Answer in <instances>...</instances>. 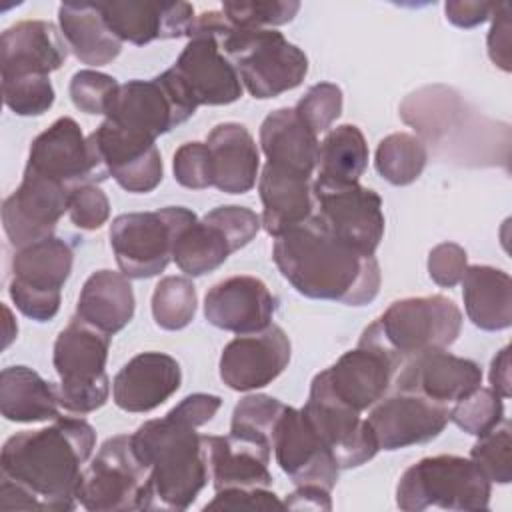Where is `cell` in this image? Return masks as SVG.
Segmentation results:
<instances>
[{
	"instance_id": "74e56055",
	"label": "cell",
	"mask_w": 512,
	"mask_h": 512,
	"mask_svg": "<svg viewBox=\"0 0 512 512\" xmlns=\"http://www.w3.org/2000/svg\"><path fill=\"white\" fill-rule=\"evenodd\" d=\"M196 288L186 276H164L152 294L154 322L164 330L186 328L196 314Z\"/></svg>"
},
{
	"instance_id": "603a6c76",
	"label": "cell",
	"mask_w": 512,
	"mask_h": 512,
	"mask_svg": "<svg viewBox=\"0 0 512 512\" xmlns=\"http://www.w3.org/2000/svg\"><path fill=\"white\" fill-rule=\"evenodd\" d=\"M98 10L112 34L134 46L186 36L194 20V8L188 2L112 0L98 2Z\"/></svg>"
},
{
	"instance_id": "8fae6325",
	"label": "cell",
	"mask_w": 512,
	"mask_h": 512,
	"mask_svg": "<svg viewBox=\"0 0 512 512\" xmlns=\"http://www.w3.org/2000/svg\"><path fill=\"white\" fill-rule=\"evenodd\" d=\"M196 108L168 68L152 80H128L120 84L106 112V120L156 140L160 134L186 122Z\"/></svg>"
},
{
	"instance_id": "db71d44e",
	"label": "cell",
	"mask_w": 512,
	"mask_h": 512,
	"mask_svg": "<svg viewBox=\"0 0 512 512\" xmlns=\"http://www.w3.org/2000/svg\"><path fill=\"white\" fill-rule=\"evenodd\" d=\"M498 4L478 0H450L444 4L446 18L458 28H474L492 18Z\"/></svg>"
},
{
	"instance_id": "ee69618b",
	"label": "cell",
	"mask_w": 512,
	"mask_h": 512,
	"mask_svg": "<svg viewBox=\"0 0 512 512\" xmlns=\"http://www.w3.org/2000/svg\"><path fill=\"white\" fill-rule=\"evenodd\" d=\"M294 112L318 136L326 132L342 112V90L332 82H320L308 88L298 100Z\"/></svg>"
},
{
	"instance_id": "e575fe53",
	"label": "cell",
	"mask_w": 512,
	"mask_h": 512,
	"mask_svg": "<svg viewBox=\"0 0 512 512\" xmlns=\"http://www.w3.org/2000/svg\"><path fill=\"white\" fill-rule=\"evenodd\" d=\"M236 252L228 236L206 218H192L176 236L172 260L186 276H202L222 266Z\"/></svg>"
},
{
	"instance_id": "44dd1931",
	"label": "cell",
	"mask_w": 512,
	"mask_h": 512,
	"mask_svg": "<svg viewBox=\"0 0 512 512\" xmlns=\"http://www.w3.org/2000/svg\"><path fill=\"white\" fill-rule=\"evenodd\" d=\"M170 72L196 106H224L242 96L240 76L212 36L190 38Z\"/></svg>"
},
{
	"instance_id": "4fadbf2b",
	"label": "cell",
	"mask_w": 512,
	"mask_h": 512,
	"mask_svg": "<svg viewBox=\"0 0 512 512\" xmlns=\"http://www.w3.org/2000/svg\"><path fill=\"white\" fill-rule=\"evenodd\" d=\"M300 410L340 470L362 466L376 456L378 444L368 420L336 400L316 376Z\"/></svg>"
},
{
	"instance_id": "52a82bcc",
	"label": "cell",
	"mask_w": 512,
	"mask_h": 512,
	"mask_svg": "<svg viewBox=\"0 0 512 512\" xmlns=\"http://www.w3.org/2000/svg\"><path fill=\"white\" fill-rule=\"evenodd\" d=\"M110 334L74 316L54 342L52 362L60 376L58 396L64 410L88 414L106 404L110 380L106 360Z\"/></svg>"
},
{
	"instance_id": "ffe728a7",
	"label": "cell",
	"mask_w": 512,
	"mask_h": 512,
	"mask_svg": "<svg viewBox=\"0 0 512 512\" xmlns=\"http://www.w3.org/2000/svg\"><path fill=\"white\" fill-rule=\"evenodd\" d=\"M398 364L380 348L362 344L344 352L330 368L316 374L326 390L356 412L372 408L390 390Z\"/></svg>"
},
{
	"instance_id": "30bf717a",
	"label": "cell",
	"mask_w": 512,
	"mask_h": 512,
	"mask_svg": "<svg viewBox=\"0 0 512 512\" xmlns=\"http://www.w3.org/2000/svg\"><path fill=\"white\" fill-rule=\"evenodd\" d=\"M74 252L58 236H48L12 256L8 286L14 306L36 322L52 320L60 310V290L72 272Z\"/></svg>"
},
{
	"instance_id": "4dcf8cb0",
	"label": "cell",
	"mask_w": 512,
	"mask_h": 512,
	"mask_svg": "<svg viewBox=\"0 0 512 512\" xmlns=\"http://www.w3.org/2000/svg\"><path fill=\"white\" fill-rule=\"evenodd\" d=\"M134 306L132 284L122 272L96 270L80 290L76 316L112 336L132 320Z\"/></svg>"
},
{
	"instance_id": "ac0fdd59",
	"label": "cell",
	"mask_w": 512,
	"mask_h": 512,
	"mask_svg": "<svg viewBox=\"0 0 512 512\" xmlns=\"http://www.w3.org/2000/svg\"><path fill=\"white\" fill-rule=\"evenodd\" d=\"M272 450L278 466L296 486H320L326 490L336 486L340 468L302 410L284 408L274 428Z\"/></svg>"
},
{
	"instance_id": "ba28073f",
	"label": "cell",
	"mask_w": 512,
	"mask_h": 512,
	"mask_svg": "<svg viewBox=\"0 0 512 512\" xmlns=\"http://www.w3.org/2000/svg\"><path fill=\"white\" fill-rule=\"evenodd\" d=\"M196 214L184 206L120 214L110 224V246L126 278H152L170 264L174 242Z\"/></svg>"
},
{
	"instance_id": "7dc6e473",
	"label": "cell",
	"mask_w": 512,
	"mask_h": 512,
	"mask_svg": "<svg viewBox=\"0 0 512 512\" xmlns=\"http://www.w3.org/2000/svg\"><path fill=\"white\" fill-rule=\"evenodd\" d=\"M68 214L76 228L98 230L110 216L108 196L96 184H82L70 194Z\"/></svg>"
},
{
	"instance_id": "484cf974",
	"label": "cell",
	"mask_w": 512,
	"mask_h": 512,
	"mask_svg": "<svg viewBox=\"0 0 512 512\" xmlns=\"http://www.w3.org/2000/svg\"><path fill=\"white\" fill-rule=\"evenodd\" d=\"M182 382L176 358L164 352H142L128 360L112 382V396L126 412H150L164 404Z\"/></svg>"
},
{
	"instance_id": "681fc988",
	"label": "cell",
	"mask_w": 512,
	"mask_h": 512,
	"mask_svg": "<svg viewBox=\"0 0 512 512\" xmlns=\"http://www.w3.org/2000/svg\"><path fill=\"white\" fill-rule=\"evenodd\" d=\"M204 510H284V502L270 488L218 490Z\"/></svg>"
},
{
	"instance_id": "d590c367",
	"label": "cell",
	"mask_w": 512,
	"mask_h": 512,
	"mask_svg": "<svg viewBox=\"0 0 512 512\" xmlns=\"http://www.w3.org/2000/svg\"><path fill=\"white\" fill-rule=\"evenodd\" d=\"M368 166V144L362 130L354 124L332 128L320 144L318 182L354 184Z\"/></svg>"
},
{
	"instance_id": "f546056e",
	"label": "cell",
	"mask_w": 512,
	"mask_h": 512,
	"mask_svg": "<svg viewBox=\"0 0 512 512\" xmlns=\"http://www.w3.org/2000/svg\"><path fill=\"white\" fill-rule=\"evenodd\" d=\"M260 146L266 162L312 176L318 166V136L300 120L294 108H278L260 124Z\"/></svg>"
},
{
	"instance_id": "8d00e7d4",
	"label": "cell",
	"mask_w": 512,
	"mask_h": 512,
	"mask_svg": "<svg viewBox=\"0 0 512 512\" xmlns=\"http://www.w3.org/2000/svg\"><path fill=\"white\" fill-rule=\"evenodd\" d=\"M426 162V144L418 136L406 132H394L382 138L374 160L378 174L394 186H408L418 180Z\"/></svg>"
},
{
	"instance_id": "836d02e7",
	"label": "cell",
	"mask_w": 512,
	"mask_h": 512,
	"mask_svg": "<svg viewBox=\"0 0 512 512\" xmlns=\"http://www.w3.org/2000/svg\"><path fill=\"white\" fill-rule=\"evenodd\" d=\"M58 22L68 48L82 64L104 66L112 62L122 50V42L112 34L108 24L104 22L98 4H60Z\"/></svg>"
},
{
	"instance_id": "60d3db41",
	"label": "cell",
	"mask_w": 512,
	"mask_h": 512,
	"mask_svg": "<svg viewBox=\"0 0 512 512\" xmlns=\"http://www.w3.org/2000/svg\"><path fill=\"white\" fill-rule=\"evenodd\" d=\"M510 448V422L502 420L494 430L478 436L470 450V460L486 474L490 482L508 484L512 480Z\"/></svg>"
},
{
	"instance_id": "cb8c5ba5",
	"label": "cell",
	"mask_w": 512,
	"mask_h": 512,
	"mask_svg": "<svg viewBox=\"0 0 512 512\" xmlns=\"http://www.w3.org/2000/svg\"><path fill=\"white\" fill-rule=\"evenodd\" d=\"M276 298L256 276H230L204 296L206 320L234 334H252L272 324Z\"/></svg>"
},
{
	"instance_id": "9f6ffc18",
	"label": "cell",
	"mask_w": 512,
	"mask_h": 512,
	"mask_svg": "<svg viewBox=\"0 0 512 512\" xmlns=\"http://www.w3.org/2000/svg\"><path fill=\"white\" fill-rule=\"evenodd\" d=\"M490 388L502 398L510 396V346H504L490 364Z\"/></svg>"
},
{
	"instance_id": "bcb514c9",
	"label": "cell",
	"mask_w": 512,
	"mask_h": 512,
	"mask_svg": "<svg viewBox=\"0 0 512 512\" xmlns=\"http://www.w3.org/2000/svg\"><path fill=\"white\" fill-rule=\"evenodd\" d=\"M174 178L180 186L202 190L212 186V156L206 142H186L174 152Z\"/></svg>"
},
{
	"instance_id": "9c48e42d",
	"label": "cell",
	"mask_w": 512,
	"mask_h": 512,
	"mask_svg": "<svg viewBox=\"0 0 512 512\" xmlns=\"http://www.w3.org/2000/svg\"><path fill=\"white\" fill-rule=\"evenodd\" d=\"M148 468L132 446V434L108 438L82 470L76 500L90 512L142 510Z\"/></svg>"
},
{
	"instance_id": "5b68a950",
	"label": "cell",
	"mask_w": 512,
	"mask_h": 512,
	"mask_svg": "<svg viewBox=\"0 0 512 512\" xmlns=\"http://www.w3.org/2000/svg\"><path fill=\"white\" fill-rule=\"evenodd\" d=\"M490 494L492 482L470 458L438 454L404 470L396 486V504L406 512H420L430 506L480 512L488 508Z\"/></svg>"
},
{
	"instance_id": "83f0119b",
	"label": "cell",
	"mask_w": 512,
	"mask_h": 512,
	"mask_svg": "<svg viewBox=\"0 0 512 512\" xmlns=\"http://www.w3.org/2000/svg\"><path fill=\"white\" fill-rule=\"evenodd\" d=\"M312 176L298 174L270 162L264 164L258 192L262 200V228L278 238L290 228L306 222L316 208Z\"/></svg>"
},
{
	"instance_id": "5bb4252c",
	"label": "cell",
	"mask_w": 512,
	"mask_h": 512,
	"mask_svg": "<svg viewBox=\"0 0 512 512\" xmlns=\"http://www.w3.org/2000/svg\"><path fill=\"white\" fill-rule=\"evenodd\" d=\"M26 170L60 182L70 190L108 178L88 144V136L70 116L58 118L34 138Z\"/></svg>"
},
{
	"instance_id": "11a10c76",
	"label": "cell",
	"mask_w": 512,
	"mask_h": 512,
	"mask_svg": "<svg viewBox=\"0 0 512 512\" xmlns=\"http://www.w3.org/2000/svg\"><path fill=\"white\" fill-rule=\"evenodd\" d=\"M288 510H332L330 490L320 486H298L284 500Z\"/></svg>"
},
{
	"instance_id": "f6af8a7d",
	"label": "cell",
	"mask_w": 512,
	"mask_h": 512,
	"mask_svg": "<svg viewBox=\"0 0 512 512\" xmlns=\"http://www.w3.org/2000/svg\"><path fill=\"white\" fill-rule=\"evenodd\" d=\"M118 82L114 76L96 70H80L70 80L72 104L86 114H106L116 92Z\"/></svg>"
},
{
	"instance_id": "f1b7e54d",
	"label": "cell",
	"mask_w": 512,
	"mask_h": 512,
	"mask_svg": "<svg viewBox=\"0 0 512 512\" xmlns=\"http://www.w3.org/2000/svg\"><path fill=\"white\" fill-rule=\"evenodd\" d=\"M206 144L212 156V186L226 194H244L254 188L260 152L246 126L238 122L218 124L208 134Z\"/></svg>"
},
{
	"instance_id": "7bdbcfd3",
	"label": "cell",
	"mask_w": 512,
	"mask_h": 512,
	"mask_svg": "<svg viewBox=\"0 0 512 512\" xmlns=\"http://www.w3.org/2000/svg\"><path fill=\"white\" fill-rule=\"evenodd\" d=\"M300 10V2L294 0H270V2H224L222 12L236 28H266L290 22Z\"/></svg>"
},
{
	"instance_id": "1f68e13d",
	"label": "cell",
	"mask_w": 512,
	"mask_h": 512,
	"mask_svg": "<svg viewBox=\"0 0 512 512\" xmlns=\"http://www.w3.org/2000/svg\"><path fill=\"white\" fill-rule=\"evenodd\" d=\"M462 298L468 318L486 332L506 330L512 324V280L508 272L474 264L462 276Z\"/></svg>"
},
{
	"instance_id": "f35d334b",
	"label": "cell",
	"mask_w": 512,
	"mask_h": 512,
	"mask_svg": "<svg viewBox=\"0 0 512 512\" xmlns=\"http://www.w3.org/2000/svg\"><path fill=\"white\" fill-rule=\"evenodd\" d=\"M286 404L266 394L244 396L232 412L230 432L272 448V436Z\"/></svg>"
},
{
	"instance_id": "ab89813d",
	"label": "cell",
	"mask_w": 512,
	"mask_h": 512,
	"mask_svg": "<svg viewBox=\"0 0 512 512\" xmlns=\"http://www.w3.org/2000/svg\"><path fill=\"white\" fill-rule=\"evenodd\" d=\"M502 396L492 388L478 386L450 406V420L472 436H484L504 420Z\"/></svg>"
},
{
	"instance_id": "8992f818",
	"label": "cell",
	"mask_w": 512,
	"mask_h": 512,
	"mask_svg": "<svg viewBox=\"0 0 512 512\" xmlns=\"http://www.w3.org/2000/svg\"><path fill=\"white\" fill-rule=\"evenodd\" d=\"M242 86L258 100L280 96L302 84L306 54L272 28H232L218 40Z\"/></svg>"
},
{
	"instance_id": "d6986e66",
	"label": "cell",
	"mask_w": 512,
	"mask_h": 512,
	"mask_svg": "<svg viewBox=\"0 0 512 512\" xmlns=\"http://www.w3.org/2000/svg\"><path fill=\"white\" fill-rule=\"evenodd\" d=\"M290 354V340L276 324L252 334H238L222 350L220 378L238 392L264 388L284 372Z\"/></svg>"
},
{
	"instance_id": "3957f363",
	"label": "cell",
	"mask_w": 512,
	"mask_h": 512,
	"mask_svg": "<svg viewBox=\"0 0 512 512\" xmlns=\"http://www.w3.org/2000/svg\"><path fill=\"white\" fill-rule=\"evenodd\" d=\"M132 446L148 468L142 510H186L210 480L202 436L170 412L140 424Z\"/></svg>"
},
{
	"instance_id": "4316f807",
	"label": "cell",
	"mask_w": 512,
	"mask_h": 512,
	"mask_svg": "<svg viewBox=\"0 0 512 512\" xmlns=\"http://www.w3.org/2000/svg\"><path fill=\"white\" fill-rule=\"evenodd\" d=\"M214 490L270 488L268 470L272 448L236 434L202 436Z\"/></svg>"
},
{
	"instance_id": "d6a6232c",
	"label": "cell",
	"mask_w": 512,
	"mask_h": 512,
	"mask_svg": "<svg viewBox=\"0 0 512 512\" xmlns=\"http://www.w3.org/2000/svg\"><path fill=\"white\" fill-rule=\"evenodd\" d=\"M58 386L28 366H8L0 374V412L10 422L60 418Z\"/></svg>"
},
{
	"instance_id": "2e32d148",
	"label": "cell",
	"mask_w": 512,
	"mask_h": 512,
	"mask_svg": "<svg viewBox=\"0 0 512 512\" xmlns=\"http://www.w3.org/2000/svg\"><path fill=\"white\" fill-rule=\"evenodd\" d=\"M72 190L24 168L20 186L2 204V224L18 250L54 236L58 220L68 212Z\"/></svg>"
},
{
	"instance_id": "6f0895ef",
	"label": "cell",
	"mask_w": 512,
	"mask_h": 512,
	"mask_svg": "<svg viewBox=\"0 0 512 512\" xmlns=\"http://www.w3.org/2000/svg\"><path fill=\"white\" fill-rule=\"evenodd\" d=\"M4 314H6V332H4V348H6L16 338L18 326H16V320L12 318V312L8 306H4Z\"/></svg>"
},
{
	"instance_id": "c3c4849f",
	"label": "cell",
	"mask_w": 512,
	"mask_h": 512,
	"mask_svg": "<svg viewBox=\"0 0 512 512\" xmlns=\"http://www.w3.org/2000/svg\"><path fill=\"white\" fill-rule=\"evenodd\" d=\"M204 218L216 224L228 236L234 250L244 248L262 228V220L254 210L246 206H236V204L218 206L210 210Z\"/></svg>"
},
{
	"instance_id": "7c38bea8",
	"label": "cell",
	"mask_w": 512,
	"mask_h": 512,
	"mask_svg": "<svg viewBox=\"0 0 512 512\" xmlns=\"http://www.w3.org/2000/svg\"><path fill=\"white\" fill-rule=\"evenodd\" d=\"M314 214L346 244L374 256L384 236L382 198L366 186L324 184L314 180Z\"/></svg>"
},
{
	"instance_id": "9a60e30c",
	"label": "cell",
	"mask_w": 512,
	"mask_h": 512,
	"mask_svg": "<svg viewBox=\"0 0 512 512\" xmlns=\"http://www.w3.org/2000/svg\"><path fill=\"white\" fill-rule=\"evenodd\" d=\"M88 144L108 178L112 176L126 192L146 194L162 182L164 166L154 138L104 120L88 136Z\"/></svg>"
},
{
	"instance_id": "f907efd6",
	"label": "cell",
	"mask_w": 512,
	"mask_h": 512,
	"mask_svg": "<svg viewBox=\"0 0 512 512\" xmlns=\"http://www.w3.org/2000/svg\"><path fill=\"white\" fill-rule=\"evenodd\" d=\"M466 258V250L460 244L442 242L428 254V274L438 286L452 288L466 272Z\"/></svg>"
},
{
	"instance_id": "6da1fadb",
	"label": "cell",
	"mask_w": 512,
	"mask_h": 512,
	"mask_svg": "<svg viewBox=\"0 0 512 512\" xmlns=\"http://www.w3.org/2000/svg\"><path fill=\"white\" fill-rule=\"evenodd\" d=\"M94 446V428L70 416L10 436L0 454V510H72L82 464Z\"/></svg>"
},
{
	"instance_id": "e0dca14e",
	"label": "cell",
	"mask_w": 512,
	"mask_h": 512,
	"mask_svg": "<svg viewBox=\"0 0 512 512\" xmlns=\"http://www.w3.org/2000/svg\"><path fill=\"white\" fill-rule=\"evenodd\" d=\"M366 420L378 450H400L434 440L450 422V406L396 390L378 400Z\"/></svg>"
},
{
	"instance_id": "277c9868",
	"label": "cell",
	"mask_w": 512,
	"mask_h": 512,
	"mask_svg": "<svg viewBox=\"0 0 512 512\" xmlns=\"http://www.w3.org/2000/svg\"><path fill=\"white\" fill-rule=\"evenodd\" d=\"M462 330V312L454 300L432 294L392 302L364 328L358 342L384 350L398 370L404 362L432 350H448Z\"/></svg>"
},
{
	"instance_id": "d4e9b609",
	"label": "cell",
	"mask_w": 512,
	"mask_h": 512,
	"mask_svg": "<svg viewBox=\"0 0 512 512\" xmlns=\"http://www.w3.org/2000/svg\"><path fill=\"white\" fill-rule=\"evenodd\" d=\"M68 58L62 32L46 20H22L6 28L0 38L2 78L48 76Z\"/></svg>"
},
{
	"instance_id": "f5cc1de1",
	"label": "cell",
	"mask_w": 512,
	"mask_h": 512,
	"mask_svg": "<svg viewBox=\"0 0 512 512\" xmlns=\"http://www.w3.org/2000/svg\"><path fill=\"white\" fill-rule=\"evenodd\" d=\"M222 400L216 394H204V392H196L186 396L180 404H176L170 414H174L176 418H180L182 422L200 428L206 422H210L214 418V414L218 412Z\"/></svg>"
},
{
	"instance_id": "b9f144b4",
	"label": "cell",
	"mask_w": 512,
	"mask_h": 512,
	"mask_svg": "<svg viewBox=\"0 0 512 512\" xmlns=\"http://www.w3.org/2000/svg\"><path fill=\"white\" fill-rule=\"evenodd\" d=\"M4 104L18 116H40L54 104V86L48 76L2 78Z\"/></svg>"
},
{
	"instance_id": "816d5d0a",
	"label": "cell",
	"mask_w": 512,
	"mask_h": 512,
	"mask_svg": "<svg viewBox=\"0 0 512 512\" xmlns=\"http://www.w3.org/2000/svg\"><path fill=\"white\" fill-rule=\"evenodd\" d=\"M488 56L504 72H510V6L498 4L488 32Z\"/></svg>"
},
{
	"instance_id": "7402d4cb",
	"label": "cell",
	"mask_w": 512,
	"mask_h": 512,
	"mask_svg": "<svg viewBox=\"0 0 512 512\" xmlns=\"http://www.w3.org/2000/svg\"><path fill=\"white\" fill-rule=\"evenodd\" d=\"M392 384L400 392L452 406L482 384V368L470 358L432 350L404 362Z\"/></svg>"
},
{
	"instance_id": "7a4b0ae2",
	"label": "cell",
	"mask_w": 512,
	"mask_h": 512,
	"mask_svg": "<svg viewBox=\"0 0 512 512\" xmlns=\"http://www.w3.org/2000/svg\"><path fill=\"white\" fill-rule=\"evenodd\" d=\"M272 258L306 298L364 306L380 290L378 260L340 240L316 214L278 236Z\"/></svg>"
}]
</instances>
